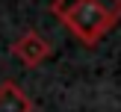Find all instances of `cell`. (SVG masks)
<instances>
[{
  "label": "cell",
  "mask_w": 121,
  "mask_h": 112,
  "mask_svg": "<svg viewBox=\"0 0 121 112\" xmlns=\"http://www.w3.org/2000/svg\"><path fill=\"white\" fill-rule=\"evenodd\" d=\"M59 21H62L65 27L83 41V44H98V41L118 24L115 18L106 15L95 0H80V3H74Z\"/></svg>",
  "instance_id": "6da1fadb"
},
{
  "label": "cell",
  "mask_w": 121,
  "mask_h": 112,
  "mask_svg": "<svg viewBox=\"0 0 121 112\" xmlns=\"http://www.w3.org/2000/svg\"><path fill=\"white\" fill-rule=\"evenodd\" d=\"M53 53L50 41L44 38L35 29H27V33L18 35V41L12 44V56L24 65V68H39L41 62H47V56Z\"/></svg>",
  "instance_id": "7a4b0ae2"
},
{
  "label": "cell",
  "mask_w": 121,
  "mask_h": 112,
  "mask_svg": "<svg viewBox=\"0 0 121 112\" xmlns=\"http://www.w3.org/2000/svg\"><path fill=\"white\" fill-rule=\"evenodd\" d=\"M0 112H33V100L15 86V83H0Z\"/></svg>",
  "instance_id": "3957f363"
},
{
  "label": "cell",
  "mask_w": 121,
  "mask_h": 112,
  "mask_svg": "<svg viewBox=\"0 0 121 112\" xmlns=\"http://www.w3.org/2000/svg\"><path fill=\"white\" fill-rule=\"evenodd\" d=\"M95 3H98L100 9L106 12V15H112V18H115V21L121 18V0H95Z\"/></svg>",
  "instance_id": "277c9868"
},
{
  "label": "cell",
  "mask_w": 121,
  "mask_h": 112,
  "mask_svg": "<svg viewBox=\"0 0 121 112\" xmlns=\"http://www.w3.org/2000/svg\"><path fill=\"white\" fill-rule=\"evenodd\" d=\"M74 3H80V0H53V3H50V12H53L56 18H62L65 12H68L71 6H74Z\"/></svg>",
  "instance_id": "5b68a950"
}]
</instances>
